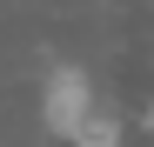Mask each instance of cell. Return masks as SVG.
Returning a JSON list of instances; mask_svg holds the SVG:
<instances>
[{
	"label": "cell",
	"mask_w": 154,
	"mask_h": 147,
	"mask_svg": "<svg viewBox=\"0 0 154 147\" xmlns=\"http://www.w3.org/2000/svg\"><path fill=\"white\" fill-rule=\"evenodd\" d=\"M94 114H100V100H94V74H87L81 60H54V67H47V80H40V120H47V134L74 147V140L87 134Z\"/></svg>",
	"instance_id": "1"
},
{
	"label": "cell",
	"mask_w": 154,
	"mask_h": 147,
	"mask_svg": "<svg viewBox=\"0 0 154 147\" xmlns=\"http://www.w3.org/2000/svg\"><path fill=\"white\" fill-rule=\"evenodd\" d=\"M74 147H121V114H107V107H100V114L87 120V134L74 140Z\"/></svg>",
	"instance_id": "2"
}]
</instances>
